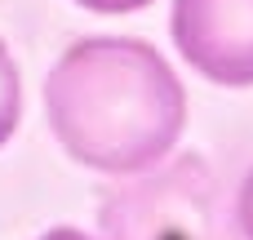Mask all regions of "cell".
<instances>
[{
    "mask_svg": "<svg viewBox=\"0 0 253 240\" xmlns=\"http://www.w3.org/2000/svg\"><path fill=\"white\" fill-rule=\"evenodd\" d=\"M40 240H93V236H84V232H76V227H53V232H44Z\"/></svg>",
    "mask_w": 253,
    "mask_h": 240,
    "instance_id": "cell-7",
    "label": "cell"
},
{
    "mask_svg": "<svg viewBox=\"0 0 253 240\" xmlns=\"http://www.w3.org/2000/svg\"><path fill=\"white\" fill-rule=\"evenodd\" d=\"M44 111L71 160L102 174H142L182 138L187 94L156 45L84 36L53 62Z\"/></svg>",
    "mask_w": 253,
    "mask_h": 240,
    "instance_id": "cell-1",
    "label": "cell"
},
{
    "mask_svg": "<svg viewBox=\"0 0 253 240\" xmlns=\"http://www.w3.org/2000/svg\"><path fill=\"white\" fill-rule=\"evenodd\" d=\"M178 53L213 85H253V0H173Z\"/></svg>",
    "mask_w": 253,
    "mask_h": 240,
    "instance_id": "cell-3",
    "label": "cell"
},
{
    "mask_svg": "<svg viewBox=\"0 0 253 240\" xmlns=\"http://www.w3.org/2000/svg\"><path fill=\"white\" fill-rule=\"evenodd\" d=\"M18 120H22V80H18V67L0 40V147L13 138Z\"/></svg>",
    "mask_w": 253,
    "mask_h": 240,
    "instance_id": "cell-4",
    "label": "cell"
},
{
    "mask_svg": "<svg viewBox=\"0 0 253 240\" xmlns=\"http://www.w3.org/2000/svg\"><path fill=\"white\" fill-rule=\"evenodd\" d=\"M236 218H240V236L253 240V169L240 183V192H236Z\"/></svg>",
    "mask_w": 253,
    "mask_h": 240,
    "instance_id": "cell-5",
    "label": "cell"
},
{
    "mask_svg": "<svg viewBox=\"0 0 253 240\" xmlns=\"http://www.w3.org/2000/svg\"><path fill=\"white\" fill-rule=\"evenodd\" d=\"M76 4H84V9H93V13H138V9H147L151 0H76Z\"/></svg>",
    "mask_w": 253,
    "mask_h": 240,
    "instance_id": "cell-6",
    "label": "cell"
},
{
    "mask_svg": "<svg viewBox=\"0 0 253 240\" xmlns=\"http://www.w3.org/2000/svg\"><path fill=\"white\" fill-rule=\"evenodd\" d=\"M102 232L107 240H240V218L222 178L200 156H182L160 174L111 187Z\"/></svg>",
    "mask_w": 253,
    "mask_h": 240,
    "instance_id": "cell-2",
    "label": "cell"
}]
</instances>
